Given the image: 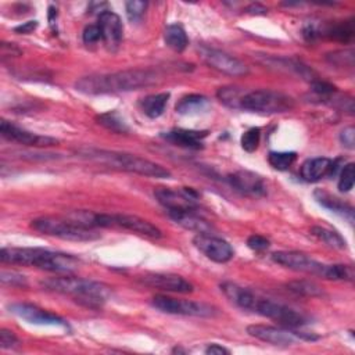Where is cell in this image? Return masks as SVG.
<instances>
[{
    "instance_id": "obj_1",
    "label": "cell",
    "mask_w": 355,
    "mask_h": 355,
    "mask_svg": "<svg viewBox=\"0 0 355 355\" xmlns=\"http://www.w3.org/2000/svg\"><path fill=\"white\" fill-rule=\"evenodd\" d=\"M158 73L153 69H123L112 73H97L80 78L75 87L85 94H107L137 90L155 85Z\"/></svg>"
},
{
    "instance_id": "obj_2",
    "label": "cell",
    "mask_w": 355,
    "mask_h": 355,
    "mask_svg": "<svg viewBox=\"0 0 355 355\" xmlns=\"http://www.w3.org/2000/svg\"><path fill=\"white\" fill-rule=\"evenodd\" d=\"M0 259L3 263L36 266L39 269L58 273H72L80 265V261L71 254L39 247H3L0 251Z\"/></svg>"
},
{
    "instance_id": "obj_3",
    "label": "cell",
    "mask_w": 355,
    "mask_h": 355,
    "mask_svg": "<svg viewBox=\"0 0 355 355\" xmlns=\"http://www.w3.org/2000/svg\"><path fill=\"white\" fill-rule=\"evenodd\" d=\"M40 287L53 293L72 297L78 304L98 309L111 297V288L100 282L75 277V276H58L40 280Z\"/></svg>"
},
{
    "instance_id": "obj_4",
    "label": "cell",
    "mask_w": 355,
    "mask_h": 355,
    "mask_svg": "<svg viewBox=\"0 0 355 355\" xmlns=\"http://www.w3.org/2000/svg\"><path fill=\"white\" fill-rule=\"evenodd\" d=\"M78 153L87 159L107 165L118 171H125V172L137 173L148 178H158V179L171 178V172L166 168L150 159L141 158L139 155L119 153V151L98 150V148H80L78 150Z\"/></svg>"
},
{
    "instance_id": "obj_5",
    "label": "cell",
    "mask_w": 355,
    "mask_h": 355,
    "mask_svg": "<svg viewBox=\"0 0 355 355\" xmlns=\"http://www.w3.org/2000/svg\"><path fill=\"white\" fill-rule=\"evenodd\" d=\"M31 227L39 233L71 241H92L100 237L94 229L80 226L67 216L36 218L31 222Z\"/></svg>"
},
{
    "instance_id": "obj_6",
    "label": "cell",
    "mask_w": 355,
    "mask_h": 355,
    "mask_svg": "<svg viewBox=\"0 0 355 355\" xmlns=\"http://www.w3.org/2000/svg\"><path fill=\"white\" fill-rule=\"evenodd\" d=\"M240 108L257 114H282L294 108V98L282 92L258 89L244 92Z\"/></svg>"
},
{
    "instance_id": "obj_7",
    "label": "cell",
    "mask_w": 355,
    "mask_h": 355,
    "mask_svg": "<svg viewBox=\"0 0 355 355\" xmlns=\"http://www.w3.org/2000/svg\"><path fill=\"white\" fill-rule=\"evenodd\" d=\"M90 226L96 227H119L125 230H130L136 234L148 237V239H161L162 232L153 225L151 222L128 214H94L92 215Z\"/></svg>"
},
{
    "instance_id": "obj_8",
    "label": "cell",
    "mask_w": 355,
    "mask_h": 355,
    "mask_svg": "<svg viewBox=\"0 0 355 355\" xmlns=\"http://www.w3.org/2000/svg\"><path fill=\"white\" fill-rule=\"evenodd\" d=\"M247 333L251 337H255L263 343L272 344V345H279V347H288L293 345L301 340L305 341H315L319 337L304 333V331H297L290 327H276V326H269V324H250L247 327Z\"/></svg>"
},
{
    "instance_id": "obj_9",
    "label": "cell",
    "mask_w": 355,
    "mask_h": 355,
    "mask_svg": "<svg viewBox=\"0 0 355 355\" xmlns=\"http://www.w3.org/2000/svg\"><path fill=\"white\" fill-rule=\"evenodd\" d=\"M151 305L161 312L171 315H183V316H197V318H209L216 313V309L212 305L204 302H196L189 300L172 298L168 295H155L151 300Z\"/></svg>"
},
{
    "instance_id": "obj_10",
    "label": "cell",
    "mask_w": 355,
    "mask_h": 355,
    "mask_svg": "<svg viewBox=\"0 0 355 355\" xmlns=\"http://www.w3.org/2000/svg\"><path fill=\"white\" fill-rule=\"evenodd\" d=\"M252 312L259 313L265 318L273 319V320L279 322L282 326L290 327V329L301 327L309 322V319L304 313H301L284 304H280V302H276L272 300H266V298H261V297L257 298Z\"/></svg>"
},
{
    "instance_id": "obj_11",
    "label": "cell",
    "mask_w": 355,
    "mask_h": 355,
    "mask_svg": "<svg viewBox=\"0 0 355 355\" xmlns=\"http://www.w3.org/2000/svg\"><path fill=\"white\" fill-rule=\"evenodd\" d=\"M272 261L297 272H304L308 275H315L327 279L329 265L322 263L311 258L308 254L300 251H276L272 254Z\"/></svg>"
},
{
    "instance_id": "obj_12",
    "label": "cell",
    "mask_w": 355,
    "mask_h": 355,
    "mask_svg": "<svg viewBox=\"0 0 355 355\" xmlns=\"http://www.w3.org/2000/svg\"><path fill=\"white\" fill-rule=\"evenodd\" d=\"M154 197L166 209V212L197 209L198 207V194L191 187H183L182 190L158 187L154 190Z\"/></svg>"
},
{
    "instance_id": "obj_13",
    "label": "cell",
    "mask_w": 355,
    "mask_h": 355,
    "mask_svg": "<svg viewBox=\"0 0 355 355\" xmlns=\"http://www.w3.org/2000/svg\"><path fill=\"white\" fill-rule=\"evenodd\" d=\"M200 55L202 57V60L214 69L223 72L226 75L230 76H243L248 73V67L240 61L239 58L218 50V49H212V47H207V46H201L198 49Z\"/></svg>"
},
{
    "instance_id": "obj_14",
    "label": "cell",
    "mask_w": 355,
    "mask_h": 355,
    "mask_svg": "<svg viewBox=\"0 0 355 355\" xmlns=\"http://www.w3.org/2000/svg\"><path fill=\"white\" fill-rule=\"evenodd\" d=\"M193 244L214 262L225 263L233 258L232 245L225 239L216 237L212 233H197L193 237Z\"/></svg>"
},
{
    "instance_id": "obj_15",
    "label": "cell",
    "mask_w": 355,
    "mask_h": 355,
    "mask_svg": "<svg viewBox=\"0 0 355 355\" xmlns=\"http://www.w3.org/2000/svg\"><path fill=\"white\" fill-rule=\"evenodd\" d=\"M8 311L18 316L22 320H26L32 324H43V326H60L64 329H69V324L67 320H64L61 316L51 313L49 311H44L36 305L26 304V302H14L8 305Z\"/></svg>"
},
{
    "instance_id": "obj_16",
    "label": "cell",
    "mask_w": 355,
    "mask_h": 355,
    "mask_svg": "<svg viewBox=\"0 0 355 355\" xmlns=\"http://www.w3.org/2000/svg\"><path fill=\"white\" fill-rule=\"evenodd\" d=\"M137 282L146 287L158 288L171 293L187 294L193 291V284L175 273H146L137 277Z\"/></svg>"
},
{
    "instance_id": "obj_17",
    "label": "cell",
    "mask_w": 355,
    "mask_h": 355,
    "mask_svg": "<svg viewBox=\"0 0 355 355\" xmlns=\"http://www.w3.org/2000/svg\"><path fill=\"white\" fill-rule=\"evenodd\" d=\"M0 135L8 141H15V143H19L24 146H32V147H49L58 143V140L54 137L32 133L6 119H1L0 122Z\"/></svg>"
},
{
    "instance_id": "obj_18",
    "label": "cell",
    "mask_w": 355,
    "mask_h": 355,
    "mask_svg": "<svg viewBox=\"0 0 355 355\" xmlns=\"http://www.w3.org/2000/svg\"><path fill=\"white\" fill-rule=\"evenodd\" d=\"M227 182L234 190L252 198L265 197L268 193V187L262 176L251 171H236L227 175Z\"/></svg>"
},
{
    "instance_id": "obj_19",
    "label": "cell",
    "mask_w": 355,
    "mask_h": 355,
    "mask_svg": "<svg viewBox=\"0 0 355 355\" xmlns=\"http://www.w3.org/2000/svg\"><path fill=\"white\" fill-rule=\"evenodd\" d=\"M97 25L100 28L101 40L105 49L111 53L116 51L122 42V35H123V25L121 18L115 12L107 10L98 15Z\"/></svg>"
},
{
    "instance_id": "obj_20",
    "label": "cell",
    "mask_w": 355,
    "mask_h": 355,
    "mask_svg": "<svg viewBox=\"0 0 355 355\" xmlns=\"http://www.w3.org/2000/svg\"><path fill=\"white\" fill-rule=\"evenodd\" d=\"M208 136L207 130H191V129H172L161 135L164 140L173 146L198 150L202 148V141Z\"/></svg>"
},
{
    "instance_id": "obj_21",
    "label": "cell",
    "mask_w": 355,
    "mask_h": 355,
    "mask_svg": "<svg viewBox=\"0 0 355 355\" xmlns=\"http://www.w3.org/2000/svg\"><path fill=\"white\" fill-rule=\"evenodd\" d=\"M169 218L180 225L182 227L196 232V233H211L212 225L205 220L197 209H189V211H171L168 212Z\"/></svg>"
},
{
    "instance_id": "obj_22",
    "label": "cell",
    "mask_w": 355,
    "mask_h": 355,
    "mask_svg": "<svg viewBox=\"0 0 355 355\" xmlns=\"http://www.w3.org/2000/svg\"><path fill=\"white\" fill-rule=\"evenodd\" d=\"M220 290L227 297V300H230V302H233L239 308L248 309V311L254 309L258 295H255L248 288H244L232 282H223L220 284Z\"/></svg>"
},
{
    "instance_id": "obj_23",
    "label": "cell",
    "mask_w": 355,
    "mask_h": 355,
    "mask_svg": "<svg viewBox=\"0 0 355 355\" xmlns=\"http://www.w3.org/2000/svg\"><path fill=\"white\" fill-rule=\"evenodd\" d=\"M333 161L326 157L306 159L300 169L301 178L306 182H318L324 176H331Z\"/></svg>"
},
{
    "instance_id": "obj_24",
    "label": "cell",
    "mask_w": 355,
    "mask_h": 355,
    "mask_svg": "<svg viewBox=\"0 0 355 355\" xmlns=\"http://www.w3.org/2000/svg\"><path fill=\"white\" fill-rule=\"evenodd\" d=\"M265 65L275 67L276 69H284L290 73H295L301 76L302 79H306L309 82L315 80L316 78L313 76V71L309 69L305 64L295 58H284V57H265L263 60Z\"/></svg>"
},
{
    "instance_id": "obj_25",
    "label": "cell",
    "mask_w": 355,
    "mask_h": 355,
    "mask_svg": "<svg viewBox=\"0 0 355 355\" xmlns=\"http://www.w3.org/2000/svg\"><path fill=\"white\" fill-rule=\"evenodd\" d=\"M313 196H315V200H316L320 205H323L324 208H327V209H330V211H333V212H336V214H340V215L344 216L349 223L354 222V208H352L351 205L345 204V202L341 201L340 198H337V197H334V196H331V194H329L327 191L320 190V189L315 190Z\"/></svg>"
},
{
    "instance_id": "obj_26",
    "label": "cell",
    "mask_w": 355,
    "mask_h": 355,
    "mask_svg": "<svg viewBox=\"0 0 355 355\" xmlns=\"http://www.w3.org/2000/svg\"><path fill=\"white\" fill-rule=\"evenodd\" d=\"M169 93L164 92V93H157V94H150L146 96L141 101H140V108L143 111L144 115H147L148 118H158L164 114L166 103L169 100Z\"/></svg>"
},
{
    "instance_id": "obj_27",
    "label": "cell",
    "mask_w": 355,
    "mask_h": 355,
    "mask_svg": "<svg viewBox=\"0 0 355 355\" xmlns=\"http://www.w3.org/2000/svg\"><path fill=\"white\" fill-rule=\"evenodd\" d=\"M319 35H324L329 39L337 42H349L354 36V22L352 19L340 21L337 24H330L322 29H319Z\"/></svg>"
},
{
    "instance_id": "obj_28",
    "label": "cell",
    "mask_w": 355,
    "mask_h": 355,
    "mask_svg": "<svg viewBox=\"0 0 355 355\" xmlns=\"http://www.w3.org/2000/svg\"><path fill=\"white\" fill-rule=\"evenodd\" d=\"M164 40L168 47H171L178 53H182L189 44V37L186 35V31L179 24H171L165 28Z\"/></svg>"
},
{
    "instance_id": "obj_29",
    "label": "cell",
    "mask_w": 355,
    "mask_h": 355,
    "mask_svg": "<svg viewBox=\"0 0 355 355\" xmlns=\"http://www.w3.org/2000/svg\"><path fill=\"white\" fill-rule=\"evenodd\" d=\"M208 98L202 94H187L182 97L176 104V112L182 115L197 114L200 111H204L208 107Z\"/></svg>"
},
{
    "instance_id": "obj_30",
    "label": "cell",
    "mask_w": 355,
    "mask_h": 355,
    "mask_svg": "<svg viewBox=\"0 0 355 355\" xmlns=\"http://www.w3.org/2000/svg\"><path fill=\"white\" fill-rule=\"evenodd\" d=\"M96 121L98 125L104 126L110 132H114L118 135L129 132V126L126 125L125 119L116 111H108L104 114H98L96 116Z\"/></svg>"
},
{
    "instance_id": "obj_31",
    "label": "cell",
    "mask_w": 355,
    "mask_h": 355,
    "mask_svg": "<svg viewBox=\"0 0 355 355\" xmlns=\"http://www.w3.org/2000/svg\"><path fill=\"white\" fill-rule=\"evenodd\" d=\"M311 233L319 239L320 241H323L324 244H327L329 247H333V248H337V250H343L347 247V243L345 240L336 232V230H331L329 227H324V226H312L311 229Z\"/></svg>"
},
{
    "instance_id": "obj_32",
    "label": "cell",
    "mask_w": 355,
    "mask_h": 355,
    "mask_svg": "<svg viewBox=\"0 0 355 355\" xmlns=\"http://www.w3.org/2000/svg\"><path fill=\"white\" fill-rule=\"evenodd\" d=\"M287 290L302 297H322L323 290L319 284L311 280H293L286 284Z\"/></svg>"
},
{
    "instance_id": "obj_33",
    "label": "cell",
    "mask_w": 355,
    "mask_h": 355,
    "mask_svg": "<svg viewBox=\"0 0 355 355\" xmlns=\"http://www.w3.org/2000/svg\"><path fill=\"white\" fill-rule=\"evenodd\" d=\"M244 92H245L244 89L237 86H223L218 89L216 97L219 98L220 103H223L230 108H240V101Z\"/></svg>"
},
{
    "instance_id": "obj_34",
    "label": "cell",
    "mask_w": 355,
    "mask_h": 355,
    "mask_svg": "<svg viewBox=\"0 0 355 355\" xmlns=\"http://www.w3.org/2000/svg\"><path fill=\"white\" fill-rule=\"evenodd\" d=\"M295 159L297 154L294 151H270L268 155V162L277 171H287Z\"/></svg>"
},
{
    "instance_id": "obj_35",
    "label": "cell",
    "mask_w": 355,
    "mask_h": 355,
    "mask_svg": "<svg viewBox=\"0 0 355 355\" xmlns=\"http://www.w3.org/2000/svg\"><path fill=\"white\" fill-rule=\"evenodd\" d=\"M354 276H355V273H354L352 265H344V263L329 265V273H327L329 280L352 282Z\"/></svg>"
},
{
    "instance_id": "obj_36",
    "label": "cell",
    "mask_w": 355,
    "mask_h": 355,
    "mask_svg": "<svg viewBox=\"0 0 355 355\" xmlns=\"http://www.w3.org/2000/svg\"><path fill=\"white\" fill-rule=\"evenodd\" d=\"M355 182V165L354 162H348L343 166L338 178V190L341 193H347L354 187Z\"/></svg>"
},
{
    "instance_id": "obj_37",
    "label": "cell",
    "mask_w": 355,
    "mask_h": 355,
    "mask_svg": "<svg viewBox=\"0 0 355 355\" xmlns=\"http://www.w3.org/2000/svg\"><path fill=\"white\" fill-rule=\"evenodd\" d=\"M259 140H261V129L254 126V128H250L247 129L243 135H241V147L243 150H245L247 153H252L258 148V144H259Z\"/></svg>"
},
{
    "instance_id": "obj_38",
    "label": "cell",
    "mask_w": 355,
    "mask_h": 355,
    "mask_svg": "<svg viewBox=\"0 0 355 355\" xmlns=\"http://www.w3.org/2000/svg\"><path fill=\"white\" fill-rule=\"evenodd\" d=\"M146 8H147V3L141 1V0H130V1H126V4H125L126 15H128L129 21H132V22L140 21L141 17L144 15Z\"/></svg>"
},
{
    "instance_id": "obj_39",
    "label": "cell",
    "mask_w": 355,
    "mask_h": 355,
    "mask_svg": "<svg viewBox=\"0 0 355 355\" xmlns=\"http://www.w3.org/2000/svg\"><path fill=\"white\" fill-rule=\"evenodd\" d=\"M0 280L3 284H8V286H12V287H26L28 283H26V277L15 270H6L3 269L1 270V275H0Z\"/></svg>"
},
{
    "instance_id": "obj_40",
    "label": "cell",
    "mask_w": 355,
    "mask_h": 355,
    "mask_svg": "<svg viewBox=\"0 0 355 355\" xmlns=\"http://www.w3.org/2000/svg\"><path fill=\"white\" fill-rule=\"evenodd\" d=\"M83 43L87 44V46H92V44H96L101 40V32H100V28L98 25H87L85 29H83Z\"/></svg>"
},
{
    "instance_id": "obj_41",
    "label": "cell",
    "mask_w": 355,
    "mask_h": 355,
    "mask_svg": "<svg viewBox=\"0 0 355 355\" xmlns=\"http://www.w3.org/2000/svg\"><path fill=\"white\" fill-rule=\"evenodd\" d=\"M311 90L316 94V96H326V94H331L334 92H337V87L329 82L320 80V79H315L311 82Z\"/></svg>"
},
{
    "instance_id": "obj_42",
    "label": "cell",
    "mask_w": 355,
    "mask_h": 355,
    "mask_svg": "<svg viewBox=\"0 0 355 355\" xmlns=\"http://www.w3.org/2000/svg\"><path fill=\"white\" fill-rule=\"evenodd\" d=\"M247 245L255 251V252H262L265 250L269 248L270 243L266 237L263 236H259V234H251L248 239H247Z\"/></svg>"
},
{
    "instance_id": "obj_43",
    "label": "cell",
    "mask_w": 355,
    "mask_h": 355,
    "mask_svg": "<svg viewBox=\"0 0 355 355\" xmlns=\"http://www.w3.org/2000/svg\"><path fill=\"white\" fill-rule=\"evenodd\" d=\"M19 344V340L17 338V336L7 330V329H1L0 330V347L3 349H12L15 347H18Z\"/></svg>"
},
{
    "instance_id": "obj_44",
    "label": "cell",
    "mask_w": 355,
    "mask_h": 355,
    "mask_svg": "<svg viewBox=\"0 0 355 355\" xmlns=\"http://www.w3.org/2000/svg\"><path fill=\"white\" fill-rule=\"evenodd\" d=\"M340 141L343 143L344 147L349 148V150H354L355 147V129L352 125L344 128L340 133Z\"/></svg>"
},
{
    "instance_id": "obj_45",
    "label": "cell",
    "mask_w": 355,
    "mask_h": 355,
    "mask_svg": "<svg viewBox=\"0 0 355 355\" xmlns=\"http://www.w3.org/2000/svg\"><path fill=\"white\" fill-rule=\"evenodd\" d=\"M205 354L208 355H229L230 351L227 348H225L223 345H219L216 343H212V344H208L207 348H205Z\"/></svg>"
},
{
    "instance_id": "obj_46",
    "label": "cell",
    "mask_w": 355,
    "mask_h": 355,
    "mask_svg": "<svg viewBox=\"0 0 355 355\" xmlns=\"http://www.w3.org/2000/svg\"><path fill=\"white\" fill-rule=\"evenodd\" d=\"M36 28H37V21H28V22H24L22 25H18V26H15V28H14V32L26 35V33H31V32H33Z\"/></svg>"
},
{
    "instance_id": "obj_47",
    "label": "cell",
    "mask_w": 355,
    "mask_h": 355,
    "mask_svg": "<svg viewBox=\"0 0 355 355\" xmlns=\"http://www.w3.org/2000/svg\"><path fill=\"white\" fill-rule=\"evenodd\" d=\"M266 8L258 3H252L250 4L247 8H245V12L247 14H251V15H262V14H266Z\"/></svg>"
}]
</instances>
